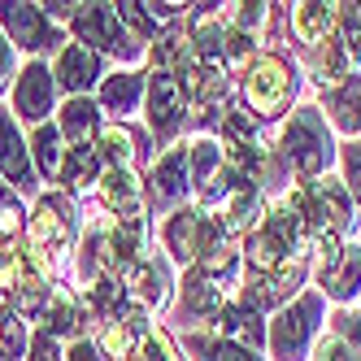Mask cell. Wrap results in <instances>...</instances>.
Returning a JSON list of instances; mask_svg holds the SVG:
<instances>
[{
    "mask_svg": "<svg viewBox=\"0 0 361 361\" xmlns=\"http://www.w3.org/2000/svg\"><path fill=\"white\" fill-rule=\"evenodd\" d=\"M300 231H305V192H292L248 235V262H252V270L257 274H270L279 266H288L296 244H300Z\"/></svg>",
    "mask_w": 361,
    "mask_h": 361,
    "instance_id": "cell-1",
    "label": "cell"
},
{
    "mask_svg": "<svg viewBox=\"0 0 361 361\" xmlns=\"http://www.w3.org/2000/svg\"><path fill=\"white\" fill-rule=\"evenodd\" d=\"M283 152L300 174H322L331 161V135H326V122L318 118V109H300L292 114V122L283 126Z\"/></svg>",
    "mask_w": 361,
    "mask_h": 361,
    "instance_id": "cell-2",
    "label": "cell"
},
{
    "mask_svg": "<svg viewBox=\"0 0 361 361\" xmlns=\"http://www.w3.org/2000/svg\"><path fill=\"white\" fill-rule=\"evenodd\" d=\"M66 240H70L66 204H61L57 196L39 200V204H35V218H31V248H27V257H31V266H35L44 279L53 274V262H48V252L66 248Z\"/></svg>",
    "mask_w": 361,
    "mask_h": 361,
    "instance_id": "cell-3",
    "label": "cell"
},
{
    "mask_svg": "<svg viewBox=\"0 0 361 361\" xmlns=\"http://www.w3.org/2000/svg\"><path fill=\"white\" fill-rule=\"evenodd\" d=\"M244 92H248V105L257 114H283V105L292 100V74L279 57H257Z\"/></svg>",
    "mask_w": 361,
    "mask_h": 361,
    "instance_id": "cell-4",
    "label": "cell"
},
{
    "mask_svg": "<svg viewBox=\"0 0 361 361\" xmlns=\"http://www.w3.org/2000/svg\"><path fill=\"white\" fill-rule=\"evenodd\" d=\"M314 322H318V300L314 296H305L292 309H283V314L270 322V348H274V357L296 361L305 353V344H309V335H314Z\"/></svg>",
    "mask_w": 361,
    "mask_h": 361,
    "instance_id": "cell-5",
    "label": "cell"
},
{
    "mask_svg": "<svg viewBox=\"0 0 361 361\" xmlns=\"http://www.w3.org/2000/svg\"><path fill=\"white\" fill-rule=\"evenodd\" d=\"M353 209H348V192L335 178H318L314 188L305 192V222H314L318 235H340L348 226Z\"/></svg>",
    "mask_w": 361,
    "mask_h": 361,
    "instance_id": "cell-6",
    "label": "cell"
},
{
    "mask_svg": "<svg viewBox=\"0 0 361 361\" xmlns=\"http://www.w3.org/2000/svg\"><path fill=\"white\" fill-rule=\"evenodd\" d=\"M183 109H188V87H183V79H174V74L157 70L148 79V122H152V131L170 135L174 122L183 118Z\"/></svg>",
    "mask_w": 361,
    "mask_h": 361,
    "instance_id": "cell-7",
    "label": "cell"
},
{
    "mask_svg": "<svg viewBox=\"0 0 361 361\" xmlns=\"http://www.w3.org/2000/svg\"><path fill=\"white\" fill-rule=\"evenodd\" d=\"M74 31L83 35V44H100V48H126L122 31V18H118V5H83V13H74Z\"/></svg>",
    "mask_w": 361,
    "mask_h": 361,
    "instance_id": "cell-8",
    "label": "cell"
},
{
    "mask_svg": "<svg viewBox=\"0 0 361 361\" xmlns=\"http://www.w3.org/2000/svg\"><path fill=\"white\" fill-rule=\"evenodd\" d=\"M13 100H18V114L31 118V122H39L48 109H53V74H48L44 61H31L27 70H22Z\"/></svg>",
    "mask_w": 361,
    "mask_h": 361,
    "instance_id": "cell-9",
    "label": "cell"
},
{
    "mask_svg": "<svg viewBox=\"0 0 361 361\" xmlns=\"http://www.w3.org/2000/svg\"><path fill=\"white\" fill-rule=\"evenodd\" d=\"M100 196H105V204L118 214V222H135L140 226L144 196H140V183H135L131 170H105L100 174Z\"/></svg>",
    "mask_w": 361,
    "mask_h": 361,
    "instance_id": "cell-10",
    "label": "cell"
},
{
    "mask_svg": "<svg viewBox=\"0 0 361 361\" xmlns=\"http://www.w3.org/2000/svg\"><path fill=\"white\" fill-rule=\"evenodd\" d=\"M300 283V266L296 262H288V266H279V270H270V274H257L252 270V279H248V288H244V309H262V305H274V300H283L292 288Z\"/></svg>",
    "mask_w": 361,
    "mask_h": 361,
    "instance_id": "cell-11",
    "label": "cell"
},
{
    "mask_svg": "<svg viewBox=\"0 0 361 361\" xmlns=\"http://www.w3.org/2000/svg\"><path fill=\"white\" fill-rule=\"evenodd\" d=\"M188 178H192V166H188V148H174L157 161L152 170V200L157 204H174L178 196L188 192Z\"/></svg>",
    "mask_w": 361,
    "mask_h": 361,
    "instance_id": "cell-12",
    "label": "cell"
},
{
    "mask_svg": "<svg viewBox=\"0 0 361 361\" xmlns=\"http://www.w3.org/2000/svg\"><path fill=\"white\" fill-rule=\"evenodd\" d=\"M318 279H322L326 296H335V300L357 296L361 292V248H340V257L326 270H318Z\"/></svg>",
    "mask_w": 361,
    "mask_h": 361,
    "instance_id": "cell-13",
    "label": "cell"
},
{
    "mask_svg": "<svg viewBox=\"0 0 361 361\" xmlns=\"http://www.w3.org/2000/svg\"><path fill=\"white\" fill-rule=\"evenodd\" d=\"M53 79L66 83L74 96H79L83 87L96 83V53L87 44H66L61 48V57H57V70H53Z\"/></svg>",
    "mask_w": 361,
    "mask_h": 361,
    "instance_id": "cell-14",
    "label": "cell"
},
{
    "mask_svg": "<svg viewBox=\"0 0 361 361\" xmlns=\"http://www.w3.org/2000/svg\"><path fill=\"white\" fill-rule=\"evenodd\" d=\"M218 335L226 344H240V348H262V318L257 309H244V305H222L218 314Z\"/></svg>",
    "mask_w": 361,
    "mask_h": 361,
    "instance_id": "cell-15",
    "label": "cell"
},
{
    "mask_svg": "<svg viewBox=\"0 0 361 361\" xmlns=\"http://www.w3.org/2000/svg\"><path fill=\"white\" fill-rule=\"evenodd\" d=\"M0 18L13 31V44L22 48H39L48 39V13L35 5H0Z\"/></svg>",
    "mask_w": 361,
    "mask_h": 361,
    "instance_id": "cell-16",
    "label": "cell"
},
{
    "mask_svg": "<svg viewBox=\"0 0 361 361\" xmlns=\"http://www.w3.org/2000/svg\"><path fill=\"white\" fill-rule=\"evenodd\" d=\"M0 174L13 178L18 188L31 178V166H27V144H22V135H18V126H13L9 109H0Z\"/></svg>",
    "mask_w": 361,
    "mask_h": 361,
    "instance_id": "cell-17",
    "label": "cell"
},
{
    "mask_svg": "<svg viewBox=\"0 0 361 361\" xmlns=\"http://www.w3.org/2000/svg\"><path fill=\"white\" fill-rule=\"evenodd\" d=\"M340 5H296L292 9V31H296V39H305V44H322V39H331V27H335V13Z\"/></svg>",
    "mask_w": 361,
    "mask_h": 361,
    "instance_id": "cell-18",
    "label": "cell"
},
{
    "mask_svg": "<svg viewBox=\"0 0 361 361\" xmlns=\"http://www.w3.org/2000/svg\"><path fill=\"white\" fill-rule=\"evenodd\" d=\"M218 209H222V226L226 231H248L252 218L262 214V196H257L252 183H235V188H231V196L218 204Z\"/></svg>",
    "mask_w": 361,
    "mask_h": 361,
    "instance_id": "cell-19",
    "label": "cell"
},
{
    "mask_svg": "<svg viewBox=\"0 0 361 361\" xmlns=\"http://www.w3.org/2000/svg\"><path fill=\"white\" fill-rule=\"evenodd\" d=\"M92 126H96V105H92L87 96H70L66 109H61V135H66L74 148H83L87 135H92Z\"/></svg>",
    "mask_w": 361,
    "mask_h": 361,
    "instance_id": "cell-20",
    "label": "cell"
},
{
    "mask_svg": "<svg viewBox=\"0 0 361 361\" xmlns=\"http://www.w3.org/2000/svg\"><path fill=\"white\" fill-rule=\"evenodd\" d=\"M183 305L192 309V314H222V292H218V283L204 274V270H192L188 283H183Z\"/></svg>",
    "mask_w": 361,
    "mask_h": 361,
    "instance_id": "cell-21",
    "label": "cell"
},
{
    "mask_svg": "<svg viewBox=\"0 0 361 361\" xmlns=\"http://www.w3.org/2000/svg\"><path fill=\"white\" fill-rule=\"evenodd\" d=\"M331 114H335V126H340V131L361 135V79L340 83V92L331 96Z\"/></svg>",
    "mask_w": 361,
    "mask_h": 361,
    "instance_id": "cell-22",
    "label": "cell"
},
{
    "mask_svg": "<svg viewBox=\"0 0 361 361\" xmlns=\"http://www.w3.org/2000/svg\"><path fill=\"white\" fill-rule=\"evenodd\" d=\"M314 74L322 83H340L344 74H348V48L340 39H322L314 48Z\"/></svg>",
    "mask_w": 361,
    "mask_h": 361,
    "instance_id": "cell-23",
    "label": "cell"
},
{
    "mask_svg": "<svg viewBox=\"0 0 361 361\" xmlns=\"http://www.w3.org/2000/svg\"><path fill=\"white\" fill-rule=\"evenodd\" d=\"M131 288L144 305H161L166 300V266L161 262H135L131 270Z\"/></svg>",
    "mask_w": 361,
    "mask_h": 361,
    "instance_id": "cell-24",
    "label": "cell"
},
{
    "mask_svg": "<svg viewBox=\"0 0 361 361\" xmlns=\"http://www.w3.org/2000/svg\"><path fill=\"white\" fill-rule=\"evenodd\" d=\"M96 161H100V148H70L66 152V166H61V178L79 192V188H87V183H96Z\"/></svg>",
    "mask_w": 361,
    "mask_h": 361,
    "instance_id": "cell-25",
    "label": "cell"
},
{
    "mask_svg": "<svg viewBox=\"0 0 361 361\" xmlns=\"http://www.w3.org/2000/svg\"><path fill=\"white\" fill-rule=\"evenodd\" d=\"M188 166H192V183L196 188H209L214 174H218V166H222V148L214 140H196L188 148Z\"/></svg>",
    "mask_w": 361,
    "mask_h": 361,
    "instance_id": "cell-26",
    "label": "cell"
},
{
    "mask_svg": "<svg viewBox=\"0 0 361 361\" xmlns=\"http://www.w3.org/2000/svg\"><path fill=\"white\" fill-rule=\"evenodd\" d=\"M100 157L109 161V170H126L135 157L131 131H126V126H105V131H100Z\"/></svg>",
    "mask_w": 361,
    "mask_h": 361,
    "instance_id": "cell-27",
    "label": "cell"
},
{
    "mask_svg": "<svg viewBox=\"0 0 361 361\" xmlns=\"http://www.w3.org/2000/svg\"><path fill=\"white\" fill-rule=\"evenodd\" d=\"M35 161H39V170L44 174H61V166H66V148H61V135L53 131V126H35Z\"/></svg>",
    "mask_w": 361,
    "mask_h": 361,
    "instance_id": "cell-28",
    "label": "cell"
},
{
    "mask_svg": "<svg viewBox=\"0 0 361 361\" xmlns=\"http://www.w3.org/2000/svg\"><path fill=\"white\" fill-rule=\"evenodd\" d=\"M131 361H178L174 357V348H170V340L157 331V326H144L135 340H131V353H126Z\"/></svg>",
    "mask_w": 361,
    "mask_h": 361,
    "instance_id": "cell-29",
    "label": "cell"
},
{
    "mask_svg": "<svg viewBox=\"0 0 361 361\" xmlns=\"http://www.w3.org/2000/svg\"><path fill=\"white\" fill-rule=\"evenodd\" d=\"M100 96H105V105L126 114L135 105V96H140V79L135 74H114V79H105V87H100Z\"/></svg>",
    "mask_w": 361,
    "mask_h": 361,
    "instance_id": "cell-30",
    "label": "cell"
},
{
    "mask_svg": "<svg viewBox=\"0 0 361 361\" xmlns=\"http://www.w3.org/2000/svg\"><path fill=\"white\" fill-rule=\"evenodd\" d=\"M74 326H79V309H74V296H70V292H53V300H48V335L74 331Z\"/></svg>",
    "mask_w": 361,
    "mask_h": 361,
    "instance_id": "cell-31",
    "label": "cell"
},
{
    "mask_svg": "<svg viewBox=\"0 0 361 361\" xmlns=\"http://www.w3.org/2000/svg\"><path fill=\"white\" fill-rule=\"evenodd\" d=\"M340 27L348 35V48L361 53V5H340Z\"/></svg>",
    "mask_w": 361,
    "mask_h": 361,
    "instance_id": "cell-32",
    "label": "cell"
},
{
    "mask_svg": "<svg viewBox=\"0 0 361 361\" xmlns=\"http://www.w3.org/2000/svg\"><path fill=\"white\" fill-rule=\"evenodd\" d=\"M204 361H257V357L248 348H240V344L218 340V344H204Z\"/></svg>",
    "mask_w": 361,
    "mask_h": 361,
    "instance_id": "cell-33",
    "label": "cell"
},
{
    "mask_svg": "<svg viewBox=\"0 0 361 361\" xmlns=\"http://www.w3.org/2000/svg\"><path fill=\"white\" fill-rule=\"evenodd\" d=\"M31 361H61V348H57L53 335H48V326L31 340Z\"/></svg>",
    "mask_w": 361,
    "mask_h": 361,
    "instance_id": "cell-34",
    "label": "cell"
},
{
    "mask_svg": "<svg viewBox=\"0 0 361 361\" xmlns=\"http://www.w3.org/2000/svg\"><path fill=\"white\" fill-rule=\"evenodd\" d=\"M314 361H357L348 348H344V340H318V348H314Z\"/></svg>",
    "mask_w": 361,
    "mask_h": 361,
    "instance_id": "cell-35",
    "label": "cell"
},
{
    "mask_svg": "<svg viewBox=\"0 0 361 361\" xmlns=\"http://www.w3.org/2000/svg\"><path fill=\"white\" fill-rule=\"evenodd\" d=\"M340 335L353 344V353L361 357V314H340Z\"/></svg>",
    "mask_w": 361,
    "mask_h": 361,
    "instance_id": "cell-36",
    "label": "cell"
},
{
    "mask_svg": "<svg viewBox=\"0 0 361 361\" xmlns=\"http://www.w3.org/2000/svg\"><path fill=\"white\" fill-rule=\"evenodd\" d=\"M66 361H114V357H105V353H100L92 340H79V344H70Z\"/></svg>",
    "mask_w": 361,
    "mask_h": 361,
    "instance_id": "cell-37",
    "label": "cell"
},
{
    "mask_svg": "<svg viewBox=\"0 0 361 361\" xmlns=\"http://www.w3.org/2000/svg\"><path fill=\"white\" fill-rule=\"evenodd\" d=\"M344 174H348L353 192H361V144H353V148L344 152Z\"/></svg>",
    "mask_w": 361,
    "mask_h": 361,
    "instance_id": "cell-38",
    "label": "cell"
},
{
    "mask_svg": "<svg viewBox=\"0 0 361 361\" xmlns=\"http://www.w3.org/2000/svg\"><path fill=\"white\" fill-rule=\"evenodd\" d=\"M9 61H13V53H9V39H5V31H0V83H5V74H9Z\"/></svg>",
    "mask_w": 361,
    "mask_h": 361,
    "instance_id": "cell-39",
    "label": "cell"
}]
</instances>
